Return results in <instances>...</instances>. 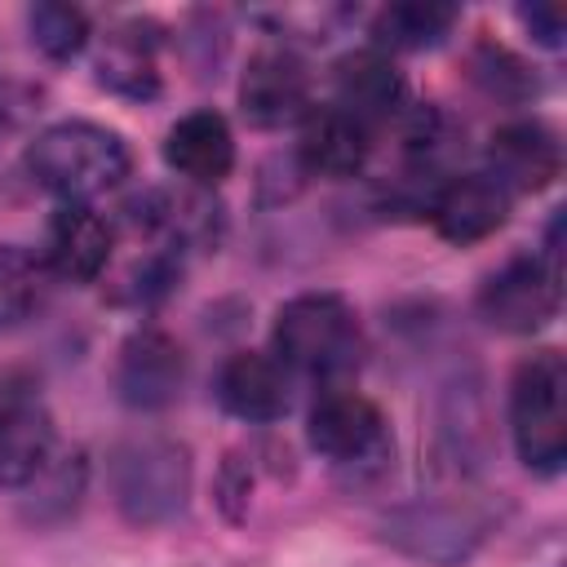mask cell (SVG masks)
I'll return each mask as SVG.
<instances>
[{
  "label": "cell",
  "mask_w": 567,
  "mask_h": 567,
  "mask_svg": "<svg viewBox=\"0 0 567 567\" xmlns=\"http://www.w3.org/2000/svg\"><path fill=\"white\" fill-rule=\"evenodd\" d=\"M456 22V9L452 4H439V0H403V4H390L377 13L372 22V40L381 49H430L439 44Z\"/></svg>",
  "instance_id": "18"
},
{
  "label": "cell",
  "mask_w": 567,
  "mask_h": 567,
  "mask_svg": "<svg viewBox=\"0 0 567 567\" xmlns=\"http://www.w3.org/2000/svg\"><path fill=\"white\" fill-rule=\"evenodd\" d=\"M115 385H120V399L133 403V408L173 403L177 390H182V350H177V341H168L155 328L133 332L120 350Z\"/></svg>",
  "instance_id": "11"
},
{
  "label": "cell",
  "mask_w": 567,
  "mask_h": 567,
  "mask_svg": "<svg viewBox=\"0 0 567 567\" xmlns=\"http://www.w3.org/2000/svg\"><path fill=\"white\" fill-rule=\"evenodd\" d=\"M487 159H492L487 177H496L505 190H540L558 177L563 151H558V137L545 124L523 120V124H505L492 137Z\"/></svg>",
  "instance_id": "13"
},
{
  "label": "cell",
  "mask_w": 567,
  "mask_h": 567,
  "mask_svg": "<svg viewBox=\"0 0 567 567\" xmlns=\"http://www.w3.org/2000/svg\"><path fill=\"white\" fill-rule=\"evenodd\" d=\"M363 337L359 315L337 292L292 297L275 319V354L279 363L306 377H341L359 363Z\"/></svg>",
  "instance_id": "2"
},
{
  "label": "cell",
  "mask_w": 567,
  "mask_h": 567,
  "mask_svg": "<svg viewBox=\"0 0 567 567\" xmlns=\"http://www.w3.org/2000/svg\"><path fill=\"white\" fill-rule=\"evenodd\" d=\"M27 168L44 190L62 195L66 204H89L93 195H106L111 186L124 182L128 151L120 133L89 120H66L44 128L27 146Z\"/></svg>",
  "instance_id": "1"
},
{
  "label": "cell",
  "mask_w": 567,
  "mask_h": 567,
  "mask_svg": "<svg viewBox=\"0 0 567 567\" xmlns=\"http://www.w3.org/2000/svg\"><path fill=\"white\" fill-rule=\"evenodd\" d=\"M111 261V226L102 213H93L89 204H62L49 221V239H44V266L58 279L71 284H89L102 275V266Z\"/></svg>",
  "instance_id": "10"
},
{
  "label": "cell",
  "mask_w": 567,
  "mask_h": 567,
  "mask_svg": "<svg viewBox=\"0 0 567 567\" xmlns=\"http://www.w3.org/2000/svg\"><path fill=\"white\" fill-rule=\"evenodd\" d=\"M27 22H31V44L49 58H71L89 40V18L71 4H35Z\"/></svg>",
  "instance_id": "20"
},
{
  "label": "cell",
  "mask_w": 567,
  "mask_h": 567,
  "mask_svg": "<svg viewBox=\"0 0 567 567\" xmlns=\"http://www.w3.org/2000/svg\"><path fill=\"white\" fill-rule=\"evenodd\" d=\"M478 306L487 323L505 332H532L558 310V275L540 257H514L483 284Z\"/></svg>",
  "instance_id": "7"
},
{
  "label": "cell",
  "mask_w": 567,
  "mask_h": 567,
  "mask_svg": "<svg viewBox=\"0 0 567 567\" xmlns=\"http://www.w3.org/2000/svg\"><path fill=\"white\" fill-rule=\"evenodd\" d=\"M310 447L337 465H363L385 456V416L354 390H332L310 408Z\"/></svg>",
  "instance_id": "6"
},
{
  "label": "cell",
  "mask_w": 567,
  "mask_h": 567,
  "mask_svg": "<svg viewBox=\"0 0 567 567\" xmlns=\"http://www.w3.org/2000/svg\"><path fill=\"white\" fill-rule=\"evenodd\" d=\"M385 532L394 545H403L408 554L430 558V563H461L474 549V540L483 536V527L465 509H447V505H412V509L394 514L385 523Z\"/></svg>",
  "instance_id": "16"
},
{
  "label": "cell",
  "mask_w": 567,
  "mask_h": 567,
  "mask_svg": "<svg viewBox=\"0 0 567 567\" xmlns=\"http://www.w3.org/2000/svg\"><path fill=\"white\" fill-rule=\"evenodd\" d=\"M49 297V266L27 248H0V328H18L40 315Z\"/></svg>",
  "instance_id": "19"
},
{
  "label": "cell",
  "mask_w": 567,
  "mask_h": 567,
  "mask_svg": "<svg viewBox=\"0 0 567 567\" xmlns=\"http://www.w3.org/2000/svg\"><path fill=\"white\" fill-rule=\"evenodd\" d=\"M97 66H102V80H106L111 89L128 93V97H146V93H155V66H151V53L142 49L137 35H120V40H111V49L102 53Z\"/></svg>",
  "instance_id": "21"
},
{
  "label": "cell",
  "mask_w": 567,
  "mask_h": 567,
  "mask_svg": "<svg viewBox=\"0 0 567 567\" xmlns=\"http://www.w3.org/2000/svg\"><path fill=\"white\" fill-rule=\"evenodd\" d=\"M523 22L532 27V35H536L540 44H549V49H558V44H563L567 22H563V13H558L554 4H532V9H523Z\"/></svg>",
  "instance_id": "22"
},
{
  "label": "cell",
  "mask_w": 567,
  "mask_h": 567,
  "mask_svg": "<svg viewBox=\"0 0 567 567\" xmlns=\"http://www.w3.org/2000/svg\"><path fill=\"white\" fill-rule=\"evenodd\" d=\"M111 487L128 523H168L173 514H182L190 492L186 447L173 439H128L111 461Z\"/></svg>",
  "instance_id": "4"
},
{
  "label": "cell",
  "mask_w": 567,
  "mask_h": 567,
  "mask_svg": "<svg viewBox=\"0 0 567 567\" xmlns=\"http://www.w3.org/2000/svg\"><path fill=\"white\" fill-rule=\"evenodd\" d=\"M53 447V421L44 399L22 377H0V487L31 483Z\"/></svg>",
  "instance_id": "5"
},
{
  "label": "cell",
  "mask_w": 567,
  "mask_h": 567,
  "mask_svg": "<svg viewBox=\"0 0 567 567\" xmlns=\"http://www.w3.org/2000/svg\"><path fill=\"white\" fill-rule=\"evenodd\" d=\"M164 159L195 186H217L235 164V137L217 111H190L168 128Z\"/></svg>",
  "instance_id": "15"
},
{
  "label": "cell",
  "mask_w": 567,
  "mask_h": 567,
  "mask_svg": "<svg viewBox=\"0 0 567 567\" xmlns=\"http://www.w3.org/2000/svg\"><path fill=\"white\" fill-rule=\"evenodd\" d=\"M430 217H434L443 239L478 244V239H487L492 230L505 226L509 190L487 173H465V177H452L447 186H439V195L430 204Z\"/></svg>",
  "instance_id": "9"
},
{
  "label": "cell",
  "mask_w": 567,
  "mask_h": 567,
  "mask_svg": "<svg viewBox=\"0 0 567 567\" xmlns=\"http://www.w3.org/2000/svg\"><path fill=\"white\" fill-rule=\"evenodd\" d=\"M332 84H337L332 106L346 111L350 120H359L368 133H372V124L390 120L394 106L403 102V80H399V71L390 66V58L381 49H363V53L341 58Z\"/></svg>",
  "instance_id": "14"
},
{
  "label": "cell",
  "mask_w": 567,
  "mask_h": 567,
  "mask_svg": "<svg viewBox=\"0 0 567 567\" xmlns=\"http://www.w3.org/2000/svg\"><path fill=\"white\" fill-rule=\"evenodd\" d=\"M301 159L319 177H354L368 159V128L337 106L310 111L301 128Z\"/></svg>",
  "instance_id": "17"
},
{
  "label": "cell",
  "mask_w": 567,
  "mask_h": 567,
  "mask_svg": "<svg viewBox=\"0 0 567 567\" xmlns=\"http://www.w3.org/2000/svg\"><path fill=\"white\" fill-rule=\"evenodd\" d=\"M217 399L239 421H279L288 412V377L284 363L257 350H239L217 372Z\"/></svg>",
  "instance_id": "12"
},
{
  "label": "cell",
  "mask_w": 567,
  "mask_h": 567,
  "mask_svg": "<svg viewBox=\"0 0 567 567\" xmlns=\"http://www.w3.org/2000/svg\"><path fill=\"white\" fill-rule=\"evenodd\" d=\"M239 106L261 128H284L310 115V75L288 49H266L248 62L239 84Z\"/></svg>",
  "instance_id": "8"
},
{
  "label": "cell",
  "mask_w": 567,
  "mask_h": 567,
  "mask_svg": "<svg viewBox=\"0 0 567 567\" xmlns=\"http://www.w3.org/2000/svg\"><path fill=\"white\" fill-rule=\"evenodd\" d=\"M509 430L527 470L558 474L567 461V363L558 350L532 354L514 372Z\"/></svg>",
  "instance_id": "3"
}]
</instances>
